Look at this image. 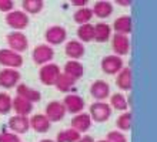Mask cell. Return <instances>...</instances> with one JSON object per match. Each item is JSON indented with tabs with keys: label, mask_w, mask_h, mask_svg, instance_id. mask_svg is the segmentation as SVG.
Listing matches in <instances>:
<instances>
[{
	"label": "cell",
	"mask_w": 157,
	"mask_h": 142,
	"mask_svg": "<svg viewBox=\"0 0 157 142\" xmlns=\"http://www.w3.org/2000/svg\"><path fill=\"white\" fill-rule=\"evenodd\" d=\"M66 108H64V105H63V102L60 101H52L47 104V107H46V118L50 121V124L52 122H59L62 121L63 118H64V115H66Z\"/></svg>",
	"instance_id": "cell-9"
},
{
	"label": "cell",
	"mask_w": 157,
	"mask_h": 142,
	"mask_svg": "<svg viewBox=\"0 0 157 142\" xmlns=\"http://www.w3.org/2000/svg\"><path fill=\"white\" fill-rule=\"evenodd\" d=\"M91 124H93V121H91V118L89 114L86 112H80L77 114V115H75V117L71 118L70 121V128H73L75 131H77L78 134H83V132H87V131L91 128Z\"/></svg>",
	"instance_id": "cell-12"
},
{
	"label": "cell",
	"mask_w": 157,
	"mask_h": 142,
	"mask_svg": "<svg viewBox=\"0 0 157 142\" xmlns=\"http://www.w3.org/2000/svg\"><path fill=\"white\" fill-rule=\"evenodd\" d=\"M12 112V97L7 93H0V115Z\"/></svg>",
	"instance_id": "cell-32"
},
{
	"label": "cell",
	"mask_w": 157,
	"mask_h": 142,
	"mask_svg": "<svg viewBox=\"0 0 157 142\" xmlns=\"http://www.w3.org/2000/svg\"><path fill=\"white\" fill-rule=\"evenodd\" d=\"M97 142H107L106 139H100V141H97Z\"/></svg>",
	"instance_id": "cell-40"
},
{
	"label": "cell",
	"mask_w": 157,
	"mask_h": 142,
	"mask_svg": "<svg viewBox=\"0 0 157 142\" xmlns=\"http://www.w3.org/2000/svg\"><path fill=\"white\" fill-rule=\"evenodd\" d=\"M16 93H17V97L23 98V100H27V101L32 102V104H34V102H37L41 100L40 91L32 88V87H29V85H26V84H17Z\"/></svg>",
	"instance_id": "cell-16"
},
{
	"label": "cell",
	"mask_w": 157,
	"mask_h": 142,
	"mask_svg": "<svg viewBox=\"0 0 157 142\" xmlns=\"http://www.w3.org/2000/svg\"><path fill=\"white\" fill-rule=\"evenodd\" d=\"M44 38L50 44V47L52 46H59L67 38V31L66 28L62 27V26H52V27L46 30Z\"/></svg>",
	"instance_id": "cell-10"
},
{
	"label": "cell",
	"mask_w": 157,
	"mask_h": 142,
	"mask_svg": "<svg viewBox=\"0 0 157 142\" xmlns=\"http://www.w3.org/2000/svg\"><path fill=\"white\" fill-rule=\"evenodd\" d=\"M112 30L116 31V34L128 36L133 30V20L130 16H120L117 17L112 26Z\"/></svg>",
	"instance_id": "cell-20"
},
{
	"label": "cell",
	"mask_w": 157,
	"mask_h": 142,
	"mask_svg": "<svg viewBox=\"0 0 157 142\" xmlns=\"http://www.w3.org/2000/svg\"><path fill=\"white\" fill-rule=\"evenodd\" d=\"M90 94L94 100H99V101L107 100L110 95V85L104 80H96L90 87Z\"/></svg>",
	"instance_id": "cell-15"
},
{
	"label": "cell",
	"mask_w": 157,
	"mask_h": 142,
	"mask_svg": "<svg viewBox=\"0 0 157 142\" xmlns=\"http://www.w3.org/2000/svg\"><path fill=\"white\" fill-rule=\"evenodd\" d=\"M112 47L113 51L116 53V56L119 57L128 54V51H130V38H128V36L114 34L112 38Z\"/></svg>",
	"instance_id": "cell-14"
},
{
	"label": "cell",
	"mask_w": 157,
	"mask_h": 142,
	"mask_svg": "<svg viewBox=\"0 0 157 142\" xmlns=\"http://www.w3.org/2000/svg\"><path fill=\"white\" fill-rule=\"evenodd\" d=\"M101 70L103 73L109 74V75H114L120 71V70L124 67V63H123V58L116 54H112V56H106L103 57L101 60Z\"/></svg>",
	"instance_id": "cell-7"
},
{
	"label": "cell",
	"mask_w": 157,
	"mask_h": 142,
	"mask_svg": "<svg viewBox=\"0 0 157 142\" xmlns=\"http://www.w3.org/2000/svg\"><path fill=\"white\" fill-rule=\"evenodd\" d=\"M109 105L112 107V110L127 111L128 102H127V98L124 97L121 93H116V94H113L112 97H110V104H109Z\"/></svg>",
	"instance_id": "cell-29"
},
{
	"label": "cell",
	"mask_w": 157,
	"mask_h": 142,
	"mask_svg": "<svg viewBox=\"0 0 157 142\" xmlns=\"http://www.w3.org/2000/svg\"><path fill=\"white\" fill-rule=\"evenodd\" d=\"M7 44H9V49L14 51V53H23L27 50L29 47V40L26 37L25 33L21 31H12L7 34Z\"/></svg>",
	"instance_id": "cell-4"
},
{
	"label": "cell",
	"mask_w": 157,
	"mask_h": 142,
	"mask_svg": "<svg viewBox=\"0 0 157 142\" xmlns=\"http://www.w3.org/2000/svg\"><path fill=\"white\" fill-rule=\"evenodd\" d=\"M132 84H133L132 68H128V67H123V68L117 73L116 85L121 89V91H130V89H132Z\"/></svg>",
	"instance_id": "cell-17"
},
{
	"label": "cell",
	"mask_w": 157,
	"mask_h": 142,
	"mask_svg": "<svg viewBox=\"0 0 157 142\" xmlns=\"http://www.w3.org/2000/svg\"><path fill=\"white\" fill-rule=\"evenodd\" d=\"M73 4H75V6H78V7H86L87 2L86 0H76V2H73Z\"/></svg>",
	"instance_id": "cell-37"
},
{
	"label": "cell",
	"mask_w": 157,
	"mask_h": 142,
	"mask_svg": "<svg viewBox=\"0 0 157 142\" xmlns=\"http://www.w3.org/2000/svg\"><path fill=\"white\" fill-rule=\"evenodd\" d=\"M64 53L70 60L78 61L84 56V46L78 40H70L67 41L66 46H64Z\"/></svg>",
	"instance_id": "cell-19"
},
{
	"label": "cell",
	"mask_w": 157,
	"mask_h": 142,
	"mask_svg": "<svg viewBox=\"0 0 157 142\" xmlns=\"http://www.w3.org/2000/svg\"><path fill=\"white\" fill-rule=\"evenodd\" d=\"M0 65H3L4 68L17 70L23 65V57L10 49H0Z\"/></svg>",
	"instance_id": "cell-3"
},
{
	"label": "cell",
	"mask_w": 157,
	"mask_h": 142,
	"mask_svg": "<svg viewBox=\"0 0 157 142\" xmlns=\"http://www.w3.org/2000/svg\"><path fill=\"white\" fill-rule=\"evenodd\" d=\"M32 57H33V61L39 65H44L49 64L50 61L53 60L54 57V50L50 47L49 44H40L36 46L32 53Z\"/></svg>",
	"instance_id": "cell-6"
},
{
	"label": "cell",
	"mask_w": 157,
	"mask_h": 142,
	"mask_svg": "<svg viewBox=\"0 0 157 142\" xmlns=\"http://www.w3.org/2000/svg\"><path fill=\"white\" fill-rule=\"evenodd\" d=\"M43 6L44 3L41 0H23L21 2V7H23V12L29 16V14H37L43 10Z\"/></svg>",
	"instance_id": "cell-28"
},
{
	"label": "cell",
	"mask_w": 157,
	"mask_h": 142,
	"mask_svg": "<svg viewBox=\"0 0 157 142\" xmlns=\"http://www.w3.org/2000/svg\"><path fill=\"white\" fill-rule=\"evenodd\" d=\"M112 26L107 23H97L94 26V40L97 43H104L112 37Z\"/></svg>",
	"instance_id": "cell-24"
},
{
	"label": "cell",
	"mask_w": 157,
	"mask_h": 142,
	"mask_svg": "<svg viewBox=\"0 0 157 142\" xmlns=\"http://www.w3.org/2000/svg\"><path fill=\"white\" fill-rule=\"evenodd\" d=\"M0 142H21L20 137L13 132H0Z\"/></svg>",
	"instance_id": "cell-34"
},
{
	"label": "cell",
	"mask_w": 157,
	"mask_h": 142,
	"mask_svg": "<svg viewBox=\"0 0 157 142\" xmlns=\"http://www.w3.org/2000/svg\"><path fill=\"white\" fill-rule=\"evenodd\" d=\"M63 105L66 108V112L77 115L84 110V100L77 94H69L63 100Z\"/></svg>",
	"instance_id": "cell-11"
},
{
	"label": "cell",
	"mask_w": 157,
	"mask_h": 142,
	"mask_svg": "<svg viewBox=\"0 0 157 142\" xmlns=\"http://www.w3.org/2000/svg\"><path fill=\"white\" fill-rule=\"evenodd\" d=\"M113 110L109 105V102L104 101H96L93 102L89 108V115H90L93 122H106L112 117Z\"/></svg>",
	"instance_id": "cell-1"
},
{
	"label": "cell",
	"mask_w": 157,
	"mask_h": 142,
	"mask_svg": "<svg viewBox=\"0 0 157 142\" xmlns=\"http://www.w3.org/2000/svg\"><path fill=\"white\" fill-rule=\"evenodd\" d=\"M14 9V2L13 0H0V12L10 13Z\"/></svg>",
	"instance_id": "cell-35"
},
{
	"label": "cell",
	"mask_w": 157,
	"mask_h": 142,
	"mask_svg": "<svg viewBox=\"0 0 157 142\" xmlns=\"http://www.w3.org/2000/svg\"><path fill=\"white\" fill-rule=\"evenodd\" d=\"M80 138H82V134H78L73 128H69L66 131H60L54 142H77Z\"/></svg>",
	"instance_id": "cell-31"
},
{
	"label": "cell",
	"mask_w": 157,
	"mask_h": 142,
	"mask_svg": "<svg viewBox=\"0 0 157 142\" xmlns=\"http://www.w3.org/2000/svg\"><path fill=\"white\" fill-rule=\"evenodd\" d=\"M91 19H93V12H91V9H89V7L77 9V10L75 12V14H73V20L80 26L90 23Z\"/></svg>",
	"instance_id": "cell-30"
},
{
	"label": "cell",
	"mask_w": 157,
	"mask_h": 142,
	"mask_svg": "<svg viewBox=\"0 0 157 142\" xmlns=\"http://www.w3.org/2000/svg\"><path fill=\"white\" fill-rule=\"evenodd\" d=\"M132 125H133V115L132 112H126L120 114L119 117L116 119V126H117V131L120 132H127V131L132 129Z\"/></svg>",
	"instance_id": "cell-26"
},
{
	"label": "cell",
	"mask_w": 157,
	"mask_h": 142,
	"mask_svg": "<svg viewBox=\"0 0 157 142\" xmlns=\"http://www.w3.org/2000/svg\"><path fill=\"white\" fill-rule=\"evenodd\" d=\"M116 3H117V4H120V6H128V4H130V2H123V0H117Z\"/></svg>",
	"instance_id": "cell-38"
},
{
	"label": "cell",
	"mask_w": 157,
	"mask_h": 142,
	"mask_svg": "<svg viewBox=\"0 0 157 142\" xmlns=\"http://www.w3.org/2000/svg\"><path fill=\"white\" fill-rule=\"evenodd\" d=\"M6 24L14 30H25L29 26V16L23 10H13L6 14Z\"/></svg>",
	"instance_id": "cell-5"
},
{
	"label": "cell",
	"mask_w": 157,
	"mask_h": 142,
	"mask_svg": "<svg viewBox=\"0 0 157 142\" xmlns=\"http://www.w3.org/2000/svg\"><path fill=\"white\" fill-rule=\"evenodd\" d=\"M60 73H62V70H60V67L57 64L49 63V64H44L40 67V70H39V80H40L41 84L44 85H54Z\"/></svg>",
	"instance_id": "cell-2"
},
{
	"label": "cell",
	"mask_w": 157,
	"mask_h": 142,
	"mask_svg": "<svg viewBox=\"0 0 157 142\" xmlns=\"http://www.w3.org/2000/svg\"><path fill=\"white\" fill-rule=\"evenodd\" d=\"M106 141L107 142H127V137L120 132V131H110L106 135Z\"/></svg>",
	"instance_id": "cell-33"
},
{
	"label": "cell",
	"mask_w": 157,
	"mask_h": 142,
	"mask_svg": "<svg viewBox=\"0 0 157 142\" xmlns=\"http://www.w3.org/2000/svg\"><path fill=\"white\" fill-rule=\"evenodd\" d=\"M12 111H14L16 115L29 117L33 112V104L16 95V98H12Z\"/></svg>",
	"instance_id": "cell-18"
},
{
	"label": "cell",
	"mask_w": 157,
	"mask_h": 142,
	"mask_svg": "<svg viewBox=\"0 0 157 142\" xmlns=\"http://www.w3.org/2000/svg\"><path fill=\"white\" fill-rule=\"evenodd\" d=\"M39 142H54V141H53V139H47V138H46V139H41V141H39Z\"/></svg>",
	"instance_id": "cell-39"
},
{
	"label": "cell",
	"mask_w": 157,
	"mask_h": 142,
	"mask_svg": "<svg viewBox=\"0 0 157 142\" xmlns=\"http://www.w3.org/2000/svg\"><path fill=\"white\" fill-rule=\"evenodd\" d=\"M20 73L14 68L0 70V87L2 88H14L20 81Z\"/></svg>",
	"instance_id": "cell-8"
},
{
	"label": "cell",
	"mask_w": 157,
	"mask_h": 142,
	"mask_svg": "<svg viewBox=\"0 0 157 142\" xmlns=\"http://www.w3.org/2000/svg\"><path fill=\"white\" fill-rule=\"evenodd\" d=\"M64 74H67L69 77H71L75 81L80 80L83 77V74H84V67L80 61H76V60H69L64 64Z\"/></svg>",
	"instance_id": "cell-22"
},
{
	"label": "cell",
	"mask_w": 157,
	"mask_h": 142,
	"mask_svg": "<svg viewBox=\"0 0 157 142\" xmlns=\"http://www.w3.org/2000/svg\"><path fill=\"white\" fill-rule=\"evenodd\" d=\"M76 84V81L73 80L71 77H69L67 74L64 73H60V75L57 77L54 85H56V88L60 91V93H69L71 88H73V85Z\"/></svg>",
	"instance_id": "cell-27"
},
{
	"label": "cell",
	"mask_w": 157,
	"mask_h": 142,
	"mask_svg": "<svg viewBox=\"0 0 157 142\" xmlns=\"http://www.w3.org/2000/svg\"><path fill=\"white\" fill-rule=\"evenodd\" d=\"M113 4L110 2H106V0H100V2H96L91 12H93V16L99 17V19H107L109 16L113 14Z\"/></svg>",
	"instance_id": "cell-23"
},
{
	"label": "cell",
	"mask_w": 157,
	"mask_h": 142,
	"mask_svg": "<svg viewBox=\"0 0 157 142\" xmlns=\"http://www.w3.org/2000/svg\"><path fill=\"white\" fill-rule=\"evenodd\" d=\"M77 142H96V141L93 137H90V135H84V137H82Z\"/></svg>",
	"instance_id": "cell-36"
},
{
	"label": "cell",
	"mask_w": 157,
	"mask_h": 142,
	"mask_svg": "<svg viewBox=\"0 0 157 142\" xmlns=\"http://www.w3.org/2000/svg\"><path fill=\"white\" fill-rule=\"evenodd\" d=\"M9 128L13 134H26L30 129L29 117H21V115H13L9 118Z\"/></svg>",
	"instance_id": "cell-13"
},
{
	"label": "cell",
	"mask_w": 157,
	"mask_h": 142,
	"mask_svg": "<svg viewBox=\"0 0 157 142\" xmlns=\"http://www.w3.org/2000/svg\"><path fill=\"white\" fill-rule=\"evenodd\" d=\"M77 37L80 38V43H90L94 40V26L91 23L87 24H82L78 26L77 28Z\"/></svg>",
	"instance_id": "cell-25"
},
{
	"label": "cell",
	"mask_w": 157,
	"mask_h": 142,
	"mask_svg": "<svg viewBox=\"0 0 157 142\" xmlns=\"http://www.w3.org/2000/svg\"><path fill=\"white\" fill-rule=\"evenodd\" d=\"M29 124L30 128L34 129L36 132H39V134H46L50 129V125H52L44 114H34L33 117L29 119Z\"/></svg>",
	"instance_id": "cell-21"
}]
</instances>
